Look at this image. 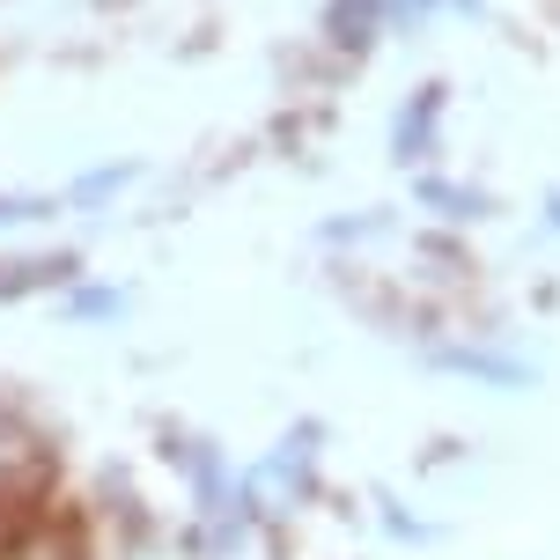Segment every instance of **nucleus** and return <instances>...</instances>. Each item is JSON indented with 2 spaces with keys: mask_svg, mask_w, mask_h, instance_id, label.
Instances as JSON below:
<instances>
[{
  "mask_svg": "<svg viewBox=\"0 0 560 560\" xmlns=\"http://www.w3.org/2000/svg\"><path fill=\"white\" fill-rule=\"evenodd\" d=\"M30 487H37V465H30V443L15 428H0V532L30 509Z\"/></svg>",
  "mask_w": 560,
  "mask_h": 560,
  "instance_id": "f257e3e1",
  "label": "nucleus"
}]
</instances>
